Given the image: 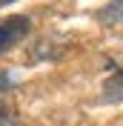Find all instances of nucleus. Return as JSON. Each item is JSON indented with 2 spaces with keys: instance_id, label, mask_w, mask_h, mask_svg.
<instances>
[{
  "instance_id": "f257e3e1",
  "label": "nucleus",
  "mask_w": 123,
  "mask_h": 126,
  "mask_svg": "<svg viewBox=\"0 0 123 126\" xmlns=\"http://www.w3.org/2000/svg\"><path fill=\"white\" fill-rule=\"evenodd\" d=\"M29 32H31V20L23 15H12L6 20H0V55L15 49L20 40H26Z\"/></svg>"
},
{
  "instance_id": "f03ea898",
  "label": "nucleus",
  "mask_w": 123,
  "mask_h": 126,
  "mask_svg": "<svg viewBox=\"0 0 123 126\" xmlns=\"http://www.w3.org/2000/svg\"><path fill=\"white\" fill-rule=\"evenodd\" d=\"M103 94H106V100H123V69H117L115 75L106 78Z\"/></svg>"
},
{
  "instance_id": "7ed1b4c3",
  "label": "nucleus",
  "mask_w": 123,
  "mask_h": 126,
  "mask_svg": "<svg viewBox=\"0 0 123 126\" xmlns=\"http://www.w3.org/2000/svg\"><path fill=\"white\" fill-rule=\"evenodd\" d=\"M97 20L106 23V26L123 23V0H115V3H109L106 9H100V12H97Z\"/></svg>"
},
{
  "instance_id": "20e7f679",
  "label": "nucleus",
  "mask_w": 123,
  "mask_h": 126,
  "mask_svg": "<svg viewBox=\"0 0 123 126\" xmlns=\"http://www.w3.org/2000/svg\"><path fill=\"white\" fill-rule=\"evenodd\" d=\"M9 86H12V80H9V75H3V72H0V92H6Z\"/></svg>"
},
{
  "instance_id": "39448f33",
  "label": "nucleus",
  "mask_w": 123,
  "mask_h": 126,
  "mask_svg": "<svg viewBox=\"0 0 123 126\" xmlns=\"http://www.w3.org/2000/svg\"><path fill=\"white\" fill-rule=\"evenodd\" d=\"M9 3H15V0H0V6H9Z\"/></svg>"
},
{
  "instance_id": "423d86ee",
  "label": "nucleus",
  "mask_w": 123,
  "mask_h": 126,
  "mask_svg": "<svg viewBox=\"0 0 123 126\" xmlns=\"http://www.w3.org/2000/svg\"><path fill=\"white\" fill-rule=\"evenodd\" d=\"M6 126H23V123H6Z\"/></svg>"
},
{
  "instance_id": "0eeeda50",
  "label": "nucleus",
  "mask_w": 123,
  "mask_h": 126,
  "mask_svg": "<svg viewBox=\"0 0 123 126\" xmlns=\"http://www.w3.org/2000/svg\"><path fill=\"white\" fill-rule=\"evenodd\" d=\"M0 120H3V106H0Z\"/></svg>"
}]
</instances>
